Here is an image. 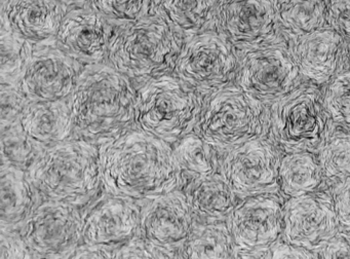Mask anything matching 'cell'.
<instances>
[{"label":"cell","mask_w":350,"mask_h":259,"mask_svg":"<svg viewBox=\"0 0 350 259\" xmlns=\"http://www.w3.org/2000/svg\"><path fill=\"white\" fill-rule=\"evenodd\" d=\"M271 258H319L308 249L286 242L282 236L270 246Z\"/></svg>","instance_id":"cell-39"},{"label":"cell","mask_w":350,"mask_h":259,"mask_svg":"<svg viewBox=\"0 0 350 259\" xmlns=\"http://www.w3.org/2000/svg\"><path fill=\"white\" fill-rule=\"evenodd\" d=\"M20 121L29 135L46 147L75 137L68 99L31 101L21 113Z\"/></svg>","instance_id":"cell-22"},{"label":"cell","mask_w":350,"mask_h":259,"mask_svg":"<svg viewBox=\"0 0 350 259\" xmlns=\"http://www.w3.org/2000/svg\"><path fill=\"white\" fill-rule=\"evenodd\" d=\"M280 152L268 137L250 140L222 154L220 172L239 199L280 193Z\"/></svg>","instance_id":"cell-11"},{"label":"cell","mask_w":350,"mask_h":259,"mask_svg":"<svg viewBox=\"0 0 350 259\" xmlns=\"http://www.w3.org/2000/svg\"><path fill=\"white\" fill-rule=\"evenodd\" d=\"M291 43L301 75L311 84H327L343 70L347 47L343 34L331 25Z\"/></svg>","instance_id":"cell-19"},{"label":"cell","mask_w":350,"mask_h":259,"mask_svg":"<svg viewBox=\"0 0 350 259\" xmlns=\"http://www.w3.org/2000/svg\"><path fill=\"white\" fill-rule=\"evenodd\" d=\"M122 245L83 244L75 250L72 258H118Z\"/></svg>","instance_id":"cell-40"},{"label":"cell","mask_w":350,"mask_h":259,"mask_svg":"<svg viewBox=\"0 0 350 259\" xmlns=\"http://www.w3.org/2000/svg\"><path fill=\"white\" fill-rule=\"evenodd\" d=\"M317 160L327 182L337 184L350 176V132L335 131L325 140Z\"/></svg>","instance_id":"cell-31"},{"label":"cell","mask_w":350,"mask_h":259,"mask_svg":"<svg viewBox=\"0 0 350 259\" xmlns=\"http://www.w3.org/2000/svg\"><path fill=\"white\" fill-rule=\"evenodd\" d=\"M140 204L118 195H100L83 209V244L122 245L139 236Z\"/></svg>","instance_id":"cell-17"},{"label":"cell","mask_w":350,"mask_h":259,"mask_svg":"<svg viewBox=\"0 0 350 259\" xmlns=\"http://www.w3.org/2000/svg\"><path fill=\"white\" fill-rule=\"evenodd\" d=\"M235 245L227 220H196L183 258H234Z\"/></svg>","instance_id":"cell-26"},{"label":"cell","mask_w":350,"mask_h":259,"mask_svg":"<svg viewBox=\"0 0 350 259\" xmlns=\"http://www.w3.org/2000/svg\"><path fill=\"white\" fill-rule=\"evenodd\" d=\"M70 8L62 0H7L1 3V26L34 43L56 40Z\"/></svg>","instance_id":"cell-20"},{"label":"cell","mask_w":350,"mask_h":259,"mask_svg":"<svg viewBox=\"0 0 350 259\" xmlns=\"http://www.w3.org/2000/svg\"><path fill=\"white\" fill-rule=\"evenodd\" d=\"M329 24L350 36V0H327Z\"/></svg>","instance_id":"cell-38"},{"label":"cell","mask_w":350,"mask_h":259,"mask_svg":"<svg viewBox=\"0 0 350 259\" xmlns=\"http://www.w3.org/2000/svg\"><path fill=\"white\" fill-rule=\"evenodd\" d=\"M331 193L340 224L350 230V176L334 185Z\"/></svg>","instance_id":"cell-37"},{"label":"cell","mask_w":350,"mask_h":259,"mask_svg":"<svg viewBox=\"0 0 350 259\" xmlns=\"http://www.w3.org/2000/svg\"><path fill=\"white\" fill-rule=\"evenodd\" d=\"M268 108L232 82L206 97L196 132L224 153L250 140L267 137Z\"/></svg>","instance_id":"cell-7"},{"label":"cell","mask_w":350,"mask_h":259,"mask_svg":"<svg viewBox=\"0 0 350 259\" xmlns=\"http://www.w3.org/2000/svg\"><path fill=\"white\" fill-rule=\"evenodd\" d=\"M136 86L135 127L171 145L196 131L206 100L200 92L173 73Z\"/></svg>","instance_id":"cell-4"},{"label":"cell","mask_w":350,"mask_h":259,"mask_svg":"<svg viewBox=\"0 0 350 259\" xmlns=\"http://www.w3.org/2000/svg\"><path fill=\"white\" fill-rule=\"evenodd\" d=\"M319 258H350V230L342 227L319 249Z\"/></svg>","instance_id":"cell-36"},{"label":"cell","mask_w":350,"mask_h":259,"mask_svg":"<svg viewBox=\"0 0 350 259\" xmlns=\"http://www.w3.org/2000/svg\"><path fill=\"white\" fill-rule=\"evenodd\" d=\"M278 0H219L216 30L237 49L278 34Z\"/></svg>","instance_id":"cell-18"},{"label":"cell","mask_w":350,"mask_h":259,"mask_svg":"<svg viewBox=\"0 0 350 259\" xmlns=\"http://www.w3.org/2000/svg\"><path fill=\"white\" fill-rule=\"evenodd\" d=\"M5 1H7V0H1V3H3V2H5Z\"/></svg>","instance_id":"cell-42"},{"label":"cell","mask_w":350,"mask_h":259,"mask_svg":"<svg viewBox=\"0 0 350 259\" xmlns=\"http://www.w3.org/2000/svg\"><path fill=\"white\" fill-rule=\"evenodd\" d=\"M349 53H350V47H349Z\"/></svg>","instance_id":"cell-43"},{"label":"cell","mask_w":350,"mask_h":259,"mask_svg":"<svg viewBox=\"0 0 350 259\" xmlns=\"http://www.w3.org/2000/svg\"><path fill=\"white\" fill-rule=\"evenodd\" d=\"M0 84H16L33 53L36 43L1 26Z\"/></svg>","instance_id":"cell-30"},{"label":"cell","mask_w":350,"mask_h":259,"mask_svg":"<svg viewBox=\"0 0 350 259\" xmlns=\"http://www.w3.org/2000/svg\"><path fill=\"white\" fill-rule=\"evenodd\" d=\"M28 173L44 199L81 209L104 191L99 146L83 138L49 146Z\"/></svg>","instance_id":"cell-3"},{"label":"cell","mask_w":350,"mask_h":259,"mask_svg":"<svg viewBox=\"0 0 350 259\" xmlns=\"http://www.w3.org/2000/svg\"><path fill=\"white\" fill-rule=\"evenodd\" d=\"M184 41L181 33L154 12L136 24L116 28L108 63L138 84L173 73Z\"/></svg>","instance_id":"cell-5"},{"label":"cell","mask_w":350,"mask_h":259,"mask_svg":"<svg viewBox=\"0 0 350 259\" xmlns=\"http://www.w3.org/2000/svg\"><path fill=\"white\" fill-rule=\"evenodd\" d=\"M239 55L235 45L217 30L184 41L173 74L204 98L234 82Z\"/></svg>","instance_id":"cell-9"},{"label":"cell","mask_w":350,"mask_h":259,"mask_svg":"<svg viewBox=\"0 0 350 259\" xmlns=\"http://www.w3.org/2000/svg\"><path fill=\"white\" fill-rule=\"evenodd\" d=\"M335 125L323 90L311 82L299 84L268 108L267 137L284 153H317Z\"/></svg>","instance_id":"cell-6"},{"label":"cell","mask_w":350,"mask_h":259,"mask_svg":"<svg viewBox=\"0 0 350 259\" xmlns=\"http://www.w3.org/2000/svg\"><path fill=\"white\" fill-rule=\"evenodd\" d=\"M0 127L1 164H10L28 172L42 156L46 146L26 132L20 119Z\"/></svg>","instance_id":"cell-29"},{"label":"cell","mask_w":350,"mask_h":259,"mask_svg":"<svg viewBox=\"0 0 350 259\" xmlns=\"http://www.w3.org/2000/svg\"><path fill=\"white\" fill-rule=\"evenodd\" d=\"M137 86L110 63L83 66L68 100L75 137L101 145L135 127Z\"/></svg>","instance_id":"cell-2"},{"label":"cell","mask_w":350,"mask_h":259,"mask_svg":"<svg viewBox=\"0 0 350 259\" xmlns=\"http://www.w3.org/2000/svg\"><path fill=\"white\" fill-rule=\"evenodd\" d=\"M278 22L292 42L329 24L325 0H278Z\"/></svg>","instance_id":"cell-27"},{"label":"cell","mask_w":350,"mask_h":259,"mask_svg":"<svg viewBox=\"0 0 350 259\" xmlns=\"http://www.w3.org/2000/svg\"><path fill=\"white\" fill-rule=\"evenodd\" d=\"M44 195L27 171L1 164L0 171V219L1 228L19 230L42 205Z\"/></svg>","instance_id":"cell-21"},{"label":"cell","mask_w":350,"mask_h":259,"mask_svg":"<svg viewBox=\"0 0 350 259\" xmlns=\"http://www.w3.org/2000/svg\"><path fill=\"white\" fill-rule=\"evenodd\" d=\"M219 0H154V12L167 20L185 39L216 30Z\"/></svg>","instance_id":"cell-24"},{"label":"cell","mask_w":350,"mask_h":259,"mask_svg":"<svg viewBox=\"0 0 350 259\" xmlns=\"http://www.w3.org/2000/svg\"><path fill=\"white\" fill-rule=\"evenodd\" d=\"M237 49L235 84L267 106L300 84L292 43L282 33Z\"/></svg>","instance_id":"cell-8"},{"label":"cell","mask_w":350,"mask_h":259,"mask_svg":"<svg viewBox=\"0 0 350 259\" xmlns=\"http://www.w3.org/2000/svg\"><path fill=\"white\" fill-rule=\"evenodd\" d=\"M83 68L56 40L36 43L16 86L30 102L68 99Z\"/></svg>","instance_id":"cell-13"},{"label":"cell","mask_w":350,"mask_h":259,"mask_svg":"<svg viewBox=\"0 0 350 259\" xmlns=\"http://www.w3.org/2000/svg\"><path fill=\"white\" fill-rule=\"evenodd\" d=\"M341 228L332 193L319 190L288 197L284 203L282 238L317 255ZM319 257V255H317Z\"/></svg>","instance_id":"cell-14"},{"label":"cell","mask_w":350,"mask_h":259,"mask_svg":"<svg viewBox=\"0 0 350 259\" xmlns=\"http://www.w3.org/2000/svg\"><path fill=\"white\" fill-rule=\"evenodd\" d=\"M139 236L172 258L182 257L196 218L182 189L163 193L140 203Z\"/></svg>","instance_id":"cell-12"},{"label":"cell","mask_w":350,"mask_h":259,"mask_svg":"<svg viewBox=\"0 0 350 259\" xmlns=\"http://www.w3.org/2000/svg\"><path fill=\"white\" fill-rule=\"evenodd\" d=\"M99 149L104 193L140 204L183 187L174 148L151 134L131 127Z\"/></svg>","instance_id":"cell-1"},{"label":"cell","mask_w":350,"mask_h":259,"mask_svg":"<svg viewBox=\"0 0 350 259\" xmlns=\"http://www.w3.org/2000/svg\"><path fill=\"white\" fill-rule=\"evenodd\" d=\"M116 27L93 6H71L59 29L56 42L81 65L107 63Z\"/></svg>","instance_id":"cell-15"},{"label":"cell","mask_w":350,"mask_h":259,"mask_svg":"<svg viewBox=\"0 0 350 259\" xmlns=\"http://www.w3.org/2000/svg\"><path fill=\"white\" fill-rule=\"evenodd\" d=\"M174 152L183 176L184 184L186 181L220 172L222 152L196 132L186 136L174 145Z\"/></svg>","instance_id":"cell-28"},{"label":"cell","mask_w":350,"mask_h":259,"mask_svg":"<svg viewBox=\"0 0 350 259\" xmlns=\"http://www.w3.org/2000/svg\"><path fill=\"white\" fill-rule=\"evenodd\" d=\"M62 1L66 2L69 5L73 6L77 5V4L85 3L88 0H62Z\"/></svg>","instance_id":"cell-41"},{"label":"cell","mask_w":350,"mask_h":259,"mask_svg":"<svg viewBox=\"0 0 350 259\" xmlns=\"http://www.w3.org/2000/svg\"><path fill=\"white\" fill-rule=\"evenodd\" d=\"M182 190L200 220H227L241 199L221 172L186 181Z\"/></svg>","instance_id":"cell-23"},{"label":"cell","mask_w":350,"mask_h":259,"mask_svg":"<svg viewBox=\"0 0 350 259\" xmlns=\"http://www.w3.org/2000/svg\"><path fill=\"white\" fill-rule=\"evenodd\" d=\"M284 203L280 193H262L239 199L227 219L235 251L267 248L280 238Z\"/></svg>","instance_id":"cell-16"},{"label":"cell","mask_w":350,"mask_h":259,"mask_svg":"<svg viewBox=\"0 0 350 259\" xmlns=\"http://www.w3.org/2000/svg\"><path fill=\"white\" fill-rule=\"evenodd\" d=\"M19 232L34 257L72 258L83 244V209L44 199Z\"/></svg>","instance_id":"cell-10"},{"label":"cell","mask_w":350,"mask_h":259,"mask_svg":"<svg viewBox=\"0 0 350 259\" xmlns=\"http://www.w3.org/2000/svg\"><path fill=\"white\" fill-rule=\"evenodd\" d=\"M323 94L325 108L335 125L350 127V69L334 76Z\"/></svg>","instance_id":"cell-33"},{"label":"cell","mask_w":350,"mask_h":259,"mask_svg":"<svg viewBox=\"0 0 350 259\" xmlns=\"http://www.w3.org/2000/svg\"><path fill=\"white\" fill-rule=\"evenodd\" d=\"M1 119L0 125L17 121L30 102L16 84H0Z\"/></svg>","instance_id":"cell-34"},{"label":"cell","mask_w":350,"mask_h":259,"mask_svg":"<svg viewBox=\"0 0 350 259\" xmlns=\"http://www.w3.org/2000/svg\"><path fill=\"white\" fill-rule=\"evenodd\" d=\"M34 257L22 238L19 230L1 228L0 258H31Z\"/></svg>","instance_id":"cell-35"},{"label":"cell","mask_w":350,"mask_h":259,"mask_svg":"<svg viewBox=\"0 0 350 259\" xmlns=\"http://www.w3.org/2000/svg\"><path fill=\"white\" fill-rule=\"evenodd\" d=\"M323 181L317 156L313 152H290L280 158V193L286 199L319 190Z\"/></svg>","instance_id":"cell-25"},{"label":"cell","mask_w":350,"mask_h":259,"mask_svg":"<svg viewBox=\"0 0 350 259\" xmlns=\"http://www.w3.org/2000/svg\"><path fill=\"white\" fill-rule=\"evenodd\" d=\"M116 28L136 24L154 14V0H88Z\"/></svg>","instance_id":"cell-32"}]
</instances>
